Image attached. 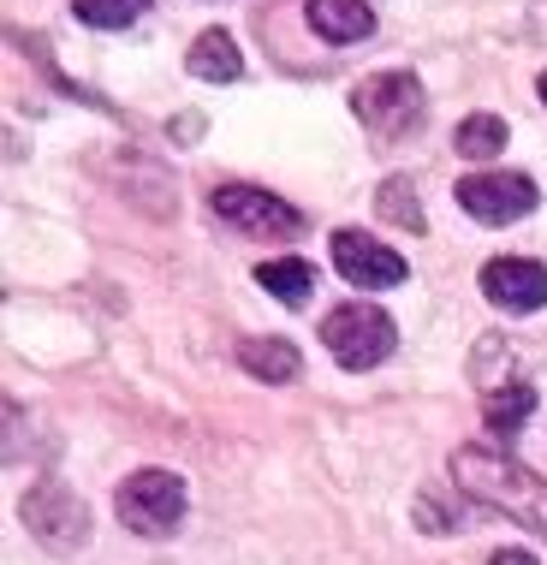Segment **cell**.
Instances as JSON below:
<instances>
[{"instance_id": "19", "label": "cell", "mask_w": 547, "mask_h": 565, "mask_svg": "<svg viewBox=\"0 0 547 565\" xmlns=\"http://www.w3.org/2000/svg\"><path fill=\"white\" fill-rule=\"evenodd\" d=\"M489 565H536V559H529L524 547H500V554H494Z\"/></svg>"}, {"instance_id": "10", "label": "cell", "mask_w": 547, "mask_h": 565, "mask_svg": "<svg viewBox=\"0 0 547 565\" xmlns=\"http://www.w3.org/2000/svg\"><path fill=\"white\" fill-rule=\"evenodd\" d=\"M303 19L315 24L322 42H340V49H352V42H363L375 30L369 0H303Z\"/></svg>"}, {"instance_id": "6", "label": "cell", "mask_w": 547, "mask_h": 565, "mask_svg": "<svg viewBox=\"0 0 547 565\" xmlns=\"http://www.w3.org/2000/svg\"><path fill=\"white\" fill-rule=\"evenodd\" d=\"M208 209H215L233 233H245V238H298L303 233L298 209L280 203V196L262 191V185H221L215 196H208Z\"/></svg>"}, {"instance_id": "14", "label": "cell", "mask_w": 547, "mask_h": 565, "mask_svg": "<svg viewBox=\"0 0 547 565\" xmlns=\"http://www.w3.org/2000/svg\"><path fill=\"white\" fill-rule=\"evenodd\" d=\"M256 286L262 292H274L280 303H303L315 292V268L303 263V256H280V263H262L256 268Z\"/></svg>"}, {"instance_id": "5", "label": "cell", "mask_w": 547, "mask_h": 565, "mask_svg": "<svg viewBox=\"0 0 547 565\" xmlns=\"http://www.w3.org/2000/svg\"><path fill=\"white\" fill-rule=\"evenodd\" d=\"M19 518H24V530H30L36 542L66 547V554L89 542V507H84L78 494H72L66 482H54V477L36 482V488H30V494L19 500Z\"/></svg>"}, {"instance_id": "8", "label": "cell", "mask_w": 547, "mask_h": 565, "mask_svg": "<svg viewBox=\"0 0 547 565\" xmlns=\"http://www.w3.org/2000/svg\"><path fill=\"white\" fill-rule=\"evenodd\" d=\"M328 250H333V268L345 274L352 286H363V292H387V286H405V256L399 250H387L382 238H369V233H333L328 238Z\"/></svg>"}, {"instance_id": "18", "label": "cell", "mask_w": 547, "mask_h": 565, "mask_svg": "<svg viewBox=\"0 0 547 565\" xmlns=\"http://www.w3.org/2000/svg\"><path fill=\"white\" fill-rule=\"evenodd\" d=\"M173 137H179V143H191V137H203V114H179Z\"/></svg>"}, {"instance_id": "1", "label": "cell", "mask_w": 547, "mask_h": 565, "mask_svg": "<svg viewBox=\"0 0 547 565\" xmlns=\"http://www.w3.org/2000/svg\"><path fill=\"white\" fill-rule=\"evenodd\" d=\"M452 482L464 488L476 507H489L512 524H524L529 536L547 547V477L524 470L506 452H482V447H459L452 452Z\"/></svg>"}, {"instance_id": "9", "label": "cell", "mask_w": 547, "mask_h": 565, "mask_svg": "<svg viewBox=\"0 0 547 565\" xmlns=\"http://www.w3.org/2000/svg\"><path fill=\"white\" fill-rule=\"evenodd\" d=\"M482 292H489L494 310L529 316L547 303V268L529 263V256H494V263L482 268Z\"/></svg>"}, {"instance_id": "13", "label": "cell", "mask_w": 547, "mask_h": 565, "mask_svg": "<svg viewBox=\"0 0 547 565\" xmlns=\"http://www.w3.org/2000/svg\"><path fill=\"white\" fill-rule=\"evenodd\" d=\"M482 417H489V429H494L500 440H512L529 417H536V387H529V381H506V387H489V405H482Z\"/></svg>"}, {"instance_id": "3", "label": "cell", "mask_w": 547, "mask_h": 565, "mask_svg": "<svg viewBox=\"0 0 547 565\" xmlns=\"http://www.w3.org/2000/svg\"><path fill=\"white\" fill-rule=\"evenodd\" d=\"M185 482L173 477V470H131L126 482H119V494H114V512H119V524L131 530V536H149V542H161V536H173L179 524H185Z\"/></svg>"}, {"instance_id": "7", "label": "cell", "mask_w": 547, "mask_h": 565, "mask_svg": "<svg viewBox=\"0 0 547 565\" xmlns=\"http://www.w3.org/2000/svg\"><path fill=\"white\" fill-rule=\"evenodd\" d=\"M459 209L482 226H512L536 209V179L529 173H464L459 179Z\"/></svg>"}, {"instance_id": "17", "label": "cell", "mask_w": 547, "mask_h": 565, "mask_svg": "<svg viewBox=\"0 0 547 565\" xmlns=\"http://www.w3.org/2000/svg\"><path fill=\"white\" fill-rule=\"evenodd\" d=\"M72 12L96 30H126L149 12V0H72Z\"/></svg>"}, {"instance_id": "11", "label": "cell", "mask_w": 547, "mask_h": 565, "mask_svg": "<svg viewBox=\"0 0 547 565\" xmlns=\"http://www.w3.org/2000/svg\"><path fill=\"white\" fill-rule=\"evenodd\" d=\"M238 363H245V375H256V381H298V370H303V358H298V345L292 340H268V333H256V340H245L238 345Z\"/></svg>"}, {"instance_id": "16", "label": "cell", "mask_w": 547, "mask_h": 565, "mask_svg": "<svg viewBox=\"0 0 547 565\" xmlns=\"http://www.w3.org/2000/svg\"><path fill=\"white\" fill-rule=\"evenodd\" d=\"M375 209H382L393 226H405V233H422V203H417V191H410V179H387V185L375 191Z\"/></svg>"}, {"instance_id": "4", "label": "cell", "mask_w": 547, "mask_h": 565, "mask_svg": "<svg viewBox=\"0 0 547 565\" xmlns=\"http://www.w3.org/2000/svg\"><path fill=\"white\" fill-rule=\"evenodd\" d=\"M322 345L345 363V370H375L382 358H393L399 328H393V316L375 310V303H340L322 322Z\"/></svg>"}, {"instance_id": "15", "label": "cell", "mask_w": 547, "mask_h": 565, "mask_svg": "<svg viewBox=\"0 0 547 565\" xmlns=\"http://www.w3.org/2000/svg\"><path fill=\"white\" fill-rule=\"evenodd\" d=\"M506 119H494V114H470L464 126H459V137H452V149H459L464 161H494L500 149H506Z\"/></svg>"}, {"instance_id": "2", "label": "cell", "mask_w": 547, "mask_h": 565, "mask_svg": "<svg viewBox=\"0 0 547 565\" xmlns=\"http://www.w3.org/2000/svg\"><path fill=\"white\" fill-rule=\"evenodd\" d=\"M352 114L363 119L369 137L399 143V137H410L422 126V114H429V89H422L417 72H375V78H363L352 89Z\"/></svg>"}, {"instance_id": "12", "label": "cell", "mask_w": 547, "mask_h": 565, "mask_svg": "<svg viewBox=\"0 0 547 565\" xmlns=\"http://www.w3.org/2000/svg\"><path fill=\"white\" fill-rule=\"evenodd\" d=\"M185 66L196 72V78H208V84L245 78V54H238V42L226 36V30H203V36L191 42V60H185Z\"/></svg>"}, {"instance_id": "20", "label": "cell", "mask_w": 547, "mask_h": 565, "mask_svg": "<svg viewBox=\"0 0 547 565\" xmlns=\"http://www.w3.org/2000/svg\"><path fill=\"white\" fill-rule=\"evenodd\" d=\"M541 102H547V72H541Z\"/></svg>"}]
</instances>
